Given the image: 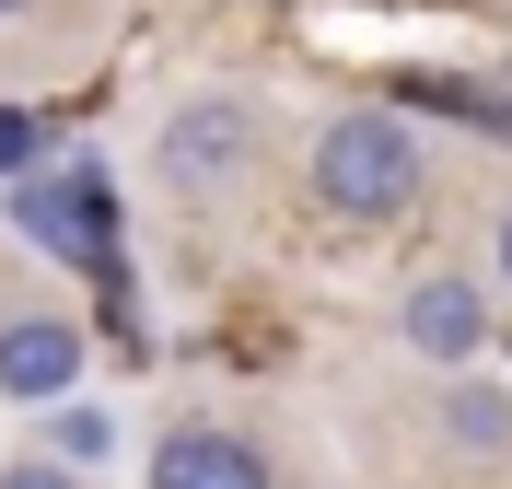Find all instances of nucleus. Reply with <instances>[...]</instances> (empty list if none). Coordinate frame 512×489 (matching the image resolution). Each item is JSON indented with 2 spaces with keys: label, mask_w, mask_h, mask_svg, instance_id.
Instances as JSON below:
<instances>
[{
  "label": "nucleus",
  "mask_w": 512,
  "mask_h": 489,
  "mask_svg": "<svg viewBox=\"0 0 512 489\" xmlns=\"http://www.w3.org/2000/svg\"><path fill=\"white\" fill-rule=\"evenodd\" d=\"M303 187L338 222H408L419 187H431V140L408 117H384V105H350V117H326L303 140Z\"/></svg>",
  "instance_id": "f257e3e1"
},
{
  "label": "nucleus",
  "mask_w": 512,
  "mask_h": 489,
  "mask_svg": "<svg viewBox=\"0 0 512 489\" xmlns=\"http://www.w3.org/2000/svg\"><path fill=\"white\" fill-rule=\"evenodd\" d=\"M152 175H163L175 198L245 187V175H256V105H245V94H187L175 117H163V140H152Z\"/></svg>",
  "instance_id": "f03ea898"
},
{
  "label": "nucleus",
  "mask_w": 512,
  "mask_h": 489,
  "mask_svg": "<svg viewBox=\"0 0 512 489\" xmlns=\"http://www.w3.org/2000/svg\"><path fill=\"white\" fill-rule=\"evenodd\" d=\"M12 222L70 268H105V163H59V175H12Z\"/></svg>",
  "instance_id": "7ed1b4c3"
},
{
  "label": "nucleus",
  "mask_w": 512,
  "mask_h": 489,
  "mask_svg": "<svg viewBox=\"0 0 512 489\" xmlns=\"http://www.w3.org/2000/svg\"><path fill=\"white\" fill-rule=\"evenodd\" d=\"M396 338H408V361L466 373V361L489 350V292L466 280V268H431V280H408V292H396Z\"/></svg>",
  "instance_id": "20e7f679"
},
{
  "label": "nucleus",
  "mask_w": 512,
  "mask_h": 489,
  "mask_svg": "<svg viewBox=\"0 0 512 489\" xmlns=\"http://www.w3.org/2000/svg\"><path fill=\"white\" fill-rule=\"evenodd\" d=\"M82 361H94V338L70 315H0V396L12 408H70Z\"/></svg>",
  "instance_id": "39448f33"
},
{
  "label": "nucleus",
  "mask_w": 512,
  "mask_h": 489,
  "mask_svg": "<svg viewBox=\"0 0 512 489\" xmlns=\"http://www.w3.org/2000/svg\"><path fill=\"white\" fill-rule=\"evenodd\" d=\"M152 489H268V455L245 431H210V420H175L152 443Z\"/></svg>",
  "instance_id": "423d86ee"
},
{
  "label": "nucleus",
  "mask_w": 512,
  "mask_h": 489,
  "mask_svg": "<svg viewBox=\"0 0 512 489\" xmlns=\"http://www.w3.org/2000/svg\"><path fill=\"white\" fill-rule=\"evenodd\" d=\"M443 443H454V466H501L512 455V385L443 373Z\"/></svg>",
  "instance_id": "0eeeda50"
},
{
  "label": "nucleus",
  "mask_w": 512,
  "mask_h": 489,
  "mask_svg": "<svg viewBox=\"0 0 512 489\" xmlns=\"http://www.w3.org/2000/svg\"><path fill=\"white\" fill-rule=\"evenodd\" d=\"M47 455H70V466L117 455V420H105V408H47Z\"/></svg>",
  "instance_id": "6e6552de"
},
{
  "label": "nucleus",
  "mask_w": 512,
  "mask_h": 489,
  "mask_svg": "<svg viewBox=\"0 0 512 489\" xmlns=\"http://www.w3.org/2000/svg\"><path fill=\"white\" fill-rule=\"evenodd\" d=\"M0 489H82V466L35 443V455H0Z\"/></svg>",
  "instance_id": "1a4fd4ad"
},
{
  "label": "nucleus",
  "mask_w": 512,
  "mask_h": 489,
  "mask_svg": "<svg viewBox=\"0 0 512 489\" xmlns=\"http://www.w3.org/2000/svg\"><path fill=\"white\" fill-rule=\"evenodd\" d=\"M0 175H35V129L24 117H0Z\"/></svg>",
  "instance_id": "9d476101"
},
{
  "label": "nucleus",
  "mask_w": 512,
  "mask_h": 489,
  "mask_svg": "<svg viewBox=\"0 0 512 489\" xmlns=\"http://www.w3.org/2000/svg\"><path fill=\"white\" fill-rule=\"evenodd\" d=\"M489 268H501V292H512V210L489 222Z\"/></svg>",
  "instance_id": "9b49d317"
},
{
  "label": "nucleus",
  "mask_w": 512,
  "mask_h": 489,
  "mask_svg": "<svg viewBox=\"0 0 512 489\" xmlns=\"http://www.w3.org/2000/svg\"><path fill=\"white\" fill-rule=\"evenodd\" d=\"M12 12H35V0H0V24H12Z\"/></svg>",
  "instance_id": "f8f14e48"
}]
</instances>
